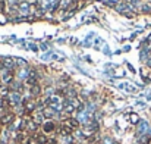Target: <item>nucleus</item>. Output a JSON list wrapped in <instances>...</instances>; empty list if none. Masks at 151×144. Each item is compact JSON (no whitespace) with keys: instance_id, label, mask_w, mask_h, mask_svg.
<instances>
[{"instance_id":"nucleus-28","label":"nucleus","mask_w":151,"mask_h":144,"mask_svg":"<svg viewBox=\"0 0 151 144\" xmlns=\"http://www.w3.org/2000/svg\"><path fill=\"white\" fill-rule=\"evenodd\" d=\"M139 0H129V3H138Z\"/></svg>"},{"instance_id":"nucleus-13","label":"nucleus","mask_w":151,"mask_h":144,"mask_svg":"<svg viewBox=\"0 0 151 144\" xmlns=\"http://www.w3.org/2000/svg\"><path fill=\"white\" fill-rule=\"evenodd\" d=\"M29 91H31V96L32 97H37V96H40V94H41V87L37 84V85L31 87V90H29Z\"/></svg>"},{"instance_id":"nucleus-4","label":"nucleus","mask_w":151,"mask_h":144,"mask_svg":"<svg viewBox=\"0 0 151 144\" xmlns=\"http://www.w3.org/2000/svg\"><path fill=\"white\" fill-rule=\"evenodd\" d=\"M1 65H3V68L10 69V71L16 66V63H15V59H13V57H3V59H1Z\"/></svg>"},{"instance_id":"nucleus-1","label":"nucleus","mask_w":151,"mask_h":144,"mask_svg":"<svg viewBox=\"0 0 151 144\" xmlns=\"http://www.w3.org/2000/svg\"><path fill=\"white\" fill-rule=\"evenodd\" d=\"M0 80H1L4 84H10L12 80H13V72H12L10 69L3 68V69H1V77H0Z\"/></svg>"},{"instance_id":"nucleus-22","label":"nucleus","mask_w":151,"mask_h":144,"mask_svg":"<svg viewBox=\"0 0 151 144\" xmlns=\"http://www.w3.org/2000/svg\"><path fill=\"white\" fill-rule=\"evenodd\" d=\"M27 84L31 85V87H34V85H37V80H34V78H27Z\"/></svg>"},{"instance_id":"nucleus-10","label":"nucleus","mask_w":151,"mask_h":144,"mask_svg":"<svg viewBox=\"0 0 151 144\" xmlns=\"http://www.w3.org/2000/svg\"><path fill=\"white\" fill-rule=\"evenodd\" d=\"M18 9H19L21 12H25V13H27V12L29 10V3H28L27 0H25V1H21V3L18 4Z\"/></svg>"},{"instance_id":"nucleus-6","label":"nucleus","mask_w":151,"mask_h":144,"mask_svg":"<svg viewBox=\"0 0 151 144\" xmlns=\"http://www.w3.org/2000/svg\"><path fill=\"white\" fill-rule=\"evenodd\" d=\"M15 121V115L13 113H6V115H3L1 118H0V124L1 125H9V124H12Z\"/></svg>"},{"instance_id":"nucleus-3","label":"nucleus","mask_w":151,"mask_h":144,"mask_svg":"<svg viewBox=\"0 0 151 144\" xmlns=\"http://www.w3.org/2000/svg\"><path fill=\"white\" fill-rule=\"evenodd\" d=\"M37 128H38V124H37L35 121H32V119H29V118H25V130H27V131L34 132V131H37Z\"/></svg>"},{"instance_id":"nucleus-20","label":"nucleus","mask_w":151,"mask_h":144,"mask_svg":"<svg viewBox=\"0 0 151 144\" xmlns=\"http://www.w3.org/2000/svg\"><path fill=\"white\" fill-rule=\"evenodd\" d=\"M15 63H19V66H27V60H24V59H21V57H16L15 59Z\"/></svg>"},{"instance_id":"nucleus-18","label":"nucleus","mask_w":151,"mask_h":144,"mask_svg":"<svg viewBox=\"0 0 151 144\" xmlns=\"http://www.w3.org/2000/svg\"><path fill=\"white\" fill-rule=\"evenodd\" d=\"M9 87H6V85H3V87H0V96L1 97H7L9 96Z\"/></svg>"},{"instance_id":"nucleus-27","label":"nucleus","mask_w":151,"mask_h":144,"mask_svg":"<svg viewBox=\"0 0 151 144\" xmlns=\"http://www.w3.org/2000/svg\"><path fill=\"white\" fill-rule=\"evenodd\" d=\"M27 144H37V143H35L34 140H28V143H27Z\"/></svg>"},{"instance_id":"nucleus-2","label":"nucleus","mask_w":151,"mask_h":144,"mask_svg":"<svg viewBox=\"0 0 151 144\" xmlns=\"http://www.w3.org/2000/svg\"><path fill=\"white\" fill-rule=\"evenodd\" d=\"M62 127H68V128H70V130H76V128L79 127V121L75 119V118H68V119L63 121Z\"/></svg>"},{"instance_id":"nucleus-17","label":"nucleus","mask_w":151,"mask_h":144,"mask_svg":"<svg viewBox=\"0 0 151 144\" xmlns=\"http://www.w3.org/2000/svg\"><path fill=\"white\" fill-rule=\"evenodd\" d=\"M9 104H10V101H9L7 97H1V98H0V107H1V109L9 107Z\"/></svg>"},{"instance_id":"nucleus-26","label":"nucleus","mask_w":151,"mask_h":144,"mask_svg":"<svg viewBox=\"0 0 151 144\" xmlns=\"http://www.w3.org/2000/svg\"><path fill=\"white\" fill-rule=\"evenodd\" d=\"M31 48H32V50H34V51H37V50H38V47H37V46H35V44H31Z\"/></svg>"},{"instance_id":"nucleus-8","label":"nucleus","mask_w":151,"mask_h":144,"mask_svg":"<svg viewBox=\"0 0 151 144\" xmlns=\"http://www.w3.org/2000/svg\"><path fill=\"white\" fill-rule=\"evenodd\" d=\"M35 141H37V144H47L49 138L44 134H38V135H35Z\"/></svg>"},{"instance_id":"nucleus-21","label":"nucleus","mask_w":151,"mask_h":144,"mask_svg":"<svg viewBox=\"0 0 151 144\" xmlns=\"http://www.w3.org/2000/svg\"><path fill=\"white\" fill-rule=\"evenodd\" d=\"M141 12H142V13H150L151 12V6L150 4H144V6L141 7Z\"/></svg>"},{"instance_id":"nucleus-19","label":"nucleus","mask_w":151,"mask_h":144,"mask_svg":"<svg viewBox=\"0 0 151 144\" xmlns=\"http://www.w3.org/2000/svg\"><path fill=\"white\" fill-rule=\"evenodd\" d=\"M73 0H59V6L63 7V9H68V6L72 3Z\"/></svg>"},{"instance_id":"nucleus-16","label":"nucleus","mask_w":151,"mask_h":144,"mask_svg":"<svg viewBox=\"0 0 151 144\" xmlns=\"http://www.w3.org/2000/svg\"><path fill=\"white\" fill-rule=\"evenodd\" d=\"M72 131H73V130H70V128H68V127H62V130H60V135L68 137V135L72 134Z\"/></svg>"},{"instance_id":"nucleus-5","label":"nucleus","mask_w":151,"mask_h":144,"mask_svg":"<svg viewBox=\"0 0 151 144\" xmlns=\"http://www.w3.org/2000/svg\"><path fill=\"white\" fill-rule=\"evenodd\" d=\"M24 106H25V112H27V113H31V112L35 110L37 101H35V100H24Z\"/></svg>"},{"instance_id":"nucleus-24","label":"nucleus","mask_w":151,"mask_h":144,"mask_svg":"<svg viewBox=\"0 0 151 144\" xmlns=\"http://www.w3.org/2000/svg\"><path fill=\"white\" fill-rule=\"evenodd\" d=\"M123 15H125V16H128V18H135V13H132V12H125Z\"/></svg>"},{"instance_id":"nucleus-31","label":"nucleus","mask_w":151,"mask_h":144,"mask_svg":"<svg viewBox=\"0 0 151 144\" xmlns=\"http://www.w3.org/2000/svg\"><path fill=\"white\" fill-rule=\"evenodd\" d=\"M147 63H148V66H150V68H151V60H148V62H147Z\"/></svg>"},{"instance_id":"nucleus-25","label":"nucleus","mask_w":151,"mask_h":144,"mask_svg":"<svg viewBox=\"0 0 151 144\" xmlns=\"http://www.w3.org/2000/svg\"><path fill=\"white\" fill-rule=\"evenodd\" d=\"M4 6H6V3L1 0V1H0V10H3V9H4Z\"/></svg>"},{"instance_id":"nucleus-11","label":"nucleus","mask_w":151,"mask_h":144,"mask_svg":"<svg viewBox=\"0 0 151 144\" xmlns=\"http://www.w3.org/2000/svg\"><path fill=\"white\" fill-rule=\"evenodd\" d=\"M138 125H139V130H138L139 134H144V132L148 131V122H147V121H142V122H139Z\"/></svg>"},{"instance_id":"nucleus-32","label":"nucleus","mask_w":151,"mask_h":144,"mask_svg":"<svg viewBox=\"0 0 151 144\" xmlns=\"http://www.w3.org/2000/svg\"><path fill=\"white\" fill-rule=\"evenodd\" d=\"M113 144H119V143H116V141H113Z\"/></svg>"},{"instance_id":"nucleus-9","label":"nucleus","mask_w":151,"mask_h":144,"mask_svg":"<svg viewBox=\"0 0 151 144\" xmlns=\"http://www.w3.org/2000/svg\"><path fill=\"white\" fill-rule=\"evenodd\" d=\"M43 130H44V132H53V131H54V124H53L51 121H49V122H44Z\"/></svg>"},{"instance_id":"nucleus-14","label":"nucleus","mask_w":151,"mask_h":144,"mask_svg":"<svg viewBox=\"0 0 151 144\" xmlns=\"http://www.w3.org/2000/svg\"><path fill=\"white\" fill-rule=\"evenodd\" d=\"M43 116L44 118H53L54 116V110L51 109V107H44V110H43Z\"/></svg>"},{"instance_id":"nucleus-29","label":"nucleus","mask_w":151,"mask_h":144,"mask_svg":"<svg viewBox=\"0 0 151 144\" xmlns=\"http://www.w3.org/2000/svg\"><path fill=\"white\" fill-rule=\"evenodd\" d=\"M145 144H151V137L148 138V140H147V143H145Z\"/></svg>"},{"instance_id":"nucleus-7","label":"nucleus","mask_w":151,"mask_h":144,"mask_svg":"<svg viewBox=\"0 0 151 144\" xmlns=\"http://www.w3.org/2000/svg\"><path fill=\"white\" fill-rule=\"evenodd\" d=\"M126 9H132V4H131V3H119V4L116 6V10L120 12V13H125Z\"/></svg>"},{"instance_id":"nucleus-12","label":"nucleus","mask_w":151,"mask_h":144,"mask_svg":"<svg viewBox=\"0 0 151 144\" xmlns=\"http://www.w3.org/2000/svg\"><path fill=\"white\" fill-rule=\"evenodd\" d=\"M19 100H21L19 93H13V94H10V97H9V101H10V104H18V103H19Z\"/></svg>"},{"instance_id":"nucleus-30","label":"nucleus","mask_w":151,"mask_h":144,"mask_svg":"<svg viewBox=\"0 0 151 144\" xmlns=\"http://www.w3.org/2000/svg\"><path fill=\"white\" fill-rule=\"evenodd\" d=\"M50 144H57V143H56V140H51V141H50Z\"/></svg>"},{"instance_id":"nucleus-15","label":"nucleus","mask_w":151,"mask_h":144,"mask_svg":"<svg viewBox=\"0 0 151 144\" xmlns=\"http://www.w3.org/2000/svg\"><path fill=\"white\" fill-rule=\"evenodd\" d=\"M129 121H131V124H134V125H138V124H139V116H138L137 113H131V116H129Z\"/></svg>"},{"instance_id":"nucleus-23","label":"nucleus","mask_w":151,"mask_h":144,"mask_svg":"<svg viewBox=\"0 0 151 144\" xmlns=\"http://www.w3.org/2000/svg\"><path fill=\"white\" fill-rule=\"evenodd\" d=\"M6 22H7V18L3 13H0V24H6Z\"/></svg>"}]
</instances>
